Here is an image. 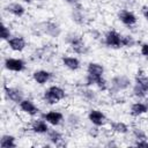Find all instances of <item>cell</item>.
<instances>
[{
	"mask_svg": "<svg viewBox=\"0 0 148 148\" xmlns=\"http://www.w3.org/2000/svg\"><path fill=\"white\" fill-rule=\"evenodd\" d=\"M135 44H136V40L132 35H121V47L131 49Z\"/></svg>",
	"mask_w": 148,
	"mask_h": 148,
	"instance_id": "4316f807",
	"label": "cell"
},
{
	"mask_svg": "<svg viewBox=\"0 0 148 148\" xmlns=\"http://www.w3.org/2000/svg\"><path fill=\"white\" fill-rule=\"evenodd\" d=\"M99 127H96V126H92L91 128H90V131H89V134H90V136H92V138H96V136H98V134H99V130H98Z\"/></svg>",
	"mask_w": 148,
	"mask_h": 148,
	"instance_id": "4dcf8cb0",
	"label": "cell"
},
{
	"mask_svg": "<svg viewBox=\"0 0 148 148\" xmlns=\"http://www.w3.org/2000/svg\"><path fill=\"white\" fill-rule=\"evenodd\" d=\"M140 53L141 56L148 58V42H145L140 45Z\"/></svg>",
	"mask_w": 148,
	"mask_h": 148,
	"instance_id": "f1b7e54d",
	"label": "cell"
},
{
	"mask_svg": "<svg viewBox=\"0 0 148 148\" xmlns=\"http://www.w3.org/2000/svg\"><path fill=\"white\" fill-rule=\"evenodd\" d=\"M69 6H72V8L73 7H77V6H80L81 5V2H80V0H65Z\"/></svg>",
	"mask_w": 148,
	"mask_h": 148,
	"instance_id": "d6a6232c",
	"label": "cell"
},
{
	"mask_svg": "<svg viewBox=\"0 0 148 148\" xmlns=\"http://www.w3.org/2000/svg\"><path fill=\"white\" fill-rule=\"evenodd\" d=\"M131 134L134 138V140H141V139H148V135L146 133V131L139 126H133L131 127Z\"/></svg>",
	"mask_w": 148,
	"mask_h": 148,
	"instance_id": "484cf974",
	"label": "cell"
},
{
	"mask_svg": "<svg viewBox=\"0 0 148 148\" xmlns=\"http://www.w3.org/2000/svg\"><path fill=\"white\" fill-rule=\"evenodd\" d=\"M3 67L8 72H14V73H21L25 71L27 64L22 58H15V57H7L3 60Z\"/></svg>",
	"mask_w": 148,
	"mask_h": 148,
	"instance_id": "52a82bcc",
	"label": "cell"
},
{
	"mask_svg": "<svg viewBox=\"0 0 148 148\" xmlns=\"http://www.w3.org/2000/svg\"><path fill=\"white\" fill-rule=\"evenodd\" d=\"M67 96L66 90L58 84H51L49 86L42 95V99L47 105H56L62 102Z\"/></svg>",
	"mask_w": 148,
	"mask_h": 148,
	"instance_id": "3957f363",
	"label": "cell"
},
{
	"mask_svg": "<svg viewBox=\"0 0 148 148\" xmlns=\"http://www.w3.org/2000/svg\"><path fill=\"white\" fill-rule=\"evenodd\" d=\"M42 118H44L49 123V125L52 126V127H58L62 123H65L64 113L61 111L54 110V109H51V110H47L46 112H44L42 114Z\"/></svg>",
	"mask_w": 148,
	"mask_h": 148,
	"instance_id": "30bf717a",
	"label": "cell"
},
{
	"mask_svg": "<svg viewBox=\"0 0 148 148\" xmlns=\"http://www.w3.org/2000/svg\"><path fill=\"white\" fill-rule=\"evenodd\" d=\"M65 123H66V125L69 127V128H72V130H74V128H77L80 125H81V123H82V119H81V116L79 114V113H76V112H69L66 117H65Z\"/></svg>",
	"mask_w": 148,
	"mask_h": 148,
	"instance_id": "cb8c5ba5",
	"label": "cell"
},
{
	"mask_svg": "<svg viewBox=\"0 0 148 148\" xmlns=\"http://www.w3.org/2000/svg\"><path fill=\"white\" fill-rule=\"evenodd\" d=\"M109 126H110V131L112 133H114V134H118V135H126L131 131V127L126 123L120 121V120H118V121H111L109 124Z\"/></svg>",
	"mask_w": 148,
	"mask_h": 148,
	"instance_id": "603a6c76",
	"label": "cell"
},
{
	"mask_svg": "<svg viewBox=\"0 0 148 148\" xmlns=\"http://www.w3.org/2000/svg\"><path fill=\"white\" fill-rule=\"evenodd\" d=\"M60 61H61V65L71 72H76L81 68V61L76 56H74V53L73 54H64L61 57Z\"/></svg>",
	"mask_w": 148,
	"mask_h": 148,
	"instance_id": "9a60e30c",
	"label": "cell"
},
{
	"mask_svg": "<svg viewBox=\"0 0 148 148\" xmlns=\"http://www.w3.org/2000/svg\"><path fill=\"white\" fill-rule=\"evenodd\" d=\"M0 147L1 148H15L17 147L16 138L12 134H2L0 139Z\"/></svg>",
	"mask_w": 148,
	"mask_h": 148,
	"instance_id": "d4e9b609",
	"label": "cell"
},
{
	"mask_svg": "<svg viewBox=\"0 0 148 148\" xmlns=\"http://www.w3.org/2000/svg\"><path fill=\"white\" fill-rule=\"evenodd\" d=\"M45 136H46V139H47V141L50 142L51 146H57V147L64 146V141H65L64 134L60 131L56 130V127L50 128Z\"/></svg>",
	"mask_w": 148,
	"mask_h": 148,
	"instance_id": "d6986e66",
	"label": "cell"
},
{
	"mask_svg": "<svg viewBox=\"0 0 148 148\" xmlns=\"http://www.w3.org/2000/svg\"><path fill=\"white\" fill-rule=\"evenodd\" d=\"M40 30L43 34H45L49 37L58 38L61 35V28L57 22L53 21H46L40 24Z\"/></svg>",
	"mask_w": 148,
	"mask_h": 148,
	"instance_id": "5bb4252c",
	"label": "cell"
},
{
	"mask_svg": "<svg viewBox=\"0 0 148 148\" xmlns=\"http://www.w3.org/2000/svg\"><path fill=\"white\" fill-rule=\"evenodd\" d=\"M3 95L8 101L15 104H18L24 98L23 90L17 87H12V86H3Z\"/></svg>",
	"mask_w": 148,
	"mask_h": 148,
	"instance_id": "7c38bea8",
	"label": "cell"
},
{
	"mask_svg": "<svg viewBox=\"0 0 148 148\" xmlns=\"http://www.w3.org/2000/svg\"><path fill=\"white\" fill-rule=\"evenodd\" d=\"M141 14H142V16L148 21V5H145V6L141 7Z\"/></svg>",
	"mask_w": 148,
	"mask_h": 148,
	"instance_id": "1f68e13d",
	"label": "cell"
},
{
	"mask_svg": "<svg viewBox=\"0 0 148 148\" xmlns=\"http://www.w3.org/2000/svg\"><path fill=\"white\" fill-rule=\"evenodd\" d=\"M18 109L22 113H24L25 116L28 117H36L38 113H39V108L36 105V103L30 99V98H27L24 97L18 104Z\"/></svg>",
	"mask_w": 148,
	"mask_h": 148,
	"instance_id": "8fae6325",
	"label": "cell"
},
{
	"mask_svg": "<svg viewBox=\"0 0 148 148\" xmlns=\"http://www.w3.org/2000/svg\"><path fill=\"white\" fill-rule=\"evenodd\" d=\"M71 17H72V21L74 23H76L77 25H84L87 22V14L81 5L77 7H73Z\"/></svg>",
	"mask_w": 148,
	"mask_h": 148,
	"instance_id": "7402d4cb",
	"label": "cell"
},
{
	"mask_svg": "<svg viewBox=\"0 0 148 148\" xmlns=\"http://www.w3.org/2000/svg\"><path fill=\"white\" fill-rule=\"evenodd\" d=\"M117 18L118 21L124 24L127 28H132L138 23V16L135 15V13L131 9H119L117 13Z\"/></svg>",
	"mask_w": 148,
	"mask_h": 148,
	"instance_id": "ba28073f",
	"label": "cell"
},
{
	"mask_svg": "<svg viewBox=\"0 0 148 148\" xmlns=\"http://www.w3.org/2000/svg\"><path fill=\"white\" fill-rule=\"evenodd\" d=\"M65 43L68 45L74 54L84 56L88 53V46L83 39V36L76 31H71L65 36Z\"/></svg>",
	"mask_w": 148,
	"mask_h": 148,
	"instance_id": "7a4b0ae2",
	"label": "cell"
},
{
	"mask_svg": "<svg viewBox=\"0 0 148 148\" xmlns=\"http://www.w3.org/2000/svg\"><path fill=\"white\" fill-rule=\"evenodd\" d=\"M135 147H145L148 148V139H141V140H135L133 143Z\"/></svg>",
	"mask_w": 148,
	"mask_h": 148,
	"instance_id": "f546056e",
	"label": "cell"
},
{
	"mask_svg": "<svg viewBox=\"0 0 148 148\" xmlns=\"http://www.w3.org/2000/svg\"><path fill=\"white\" fill-rule=\"evenodd\" d=\"M20 1L23 2V3H27V5H31L34 2V0H20Z\"/></svg>",
	"mask_w": 148,
	"mask_h": 148,
	"instance_id": "836d02e7",
	"label": "cell"
},
{
	"mask_svg": "<svg viewBox=\"0 0 148 148\" xmlns=\"http://www.w3.org/2000/svg\"><path fill=\"white\" fill-rule=\"evenodd\" d=\"M105 68L101 62L90 61L86 68V76L83 86L95 87L99 91L109 90V81L104 76Z\"/></svg>",
	"mask_w": 148,
	"mask_h": 148,
	"instance_id": "6da1fadb",
	"label": "cell"
},
{
	"mask_svg": "<svg viewBox=\"0 0 148 148\" xmlns=\"http://www.w3.org/2000/svg\"><path fill=\"white\" fill-rule=\"evenodd\" d=\"M143 101H145V102H146V104H147V106H148V96H147V97H146V98H145V99H143Z\"/></svg>",
	"mask_w": 148,
	"mask_h": 148,
	"instance_id": "e575fe53",
	"label": "cell"
},
{
	"mask_svg": "<svg viewBox=\"0 0 148 148\" xmlns=\"http://www.w3.org/2000/svg\"><path fill=\"white\" fill-rule=\"evenodd\" d=\"M52 77H53L52 72H50L47 69H43V68L35 69L31 74L32 81L38 86H45L46 83H49L52 80Z\"/></svg>",
	"mask_w": 148,
	"mask_h": 148,
	"instance_id": "4fadbf2b",
	"label": "cell"
},
{
	"mask_svg": "<svg viewBox=\"0 0 148 148\" xmlns=\"http://www.w3.org/2000/svg\"><path fill=\"white\" fill-rule=\"evenodd\" d=\"M12 31L9 29V27L6 23H2V28H1V39L2 42H7L10 37H12Z\"/></svg>",
	"mask_w": 148,
	"mask_h": 148,
	"instance_id": "83f0119b",
	"label": "cell"
},
{
	"mask_svg": "<svg viewBox=\"0 0 148 148\" xmlns=\"http://www.w3.org/2000/svg\"><path fill=\"white\" fill-rule=\"evenodd\" d=\"M50 130L49 123L44 118H35L30 123V131L37 135H46Z\"/></svg>",
	"mask_w": 148,
	"mask_h": 148,
	"instance_id": "2e32d148",
	"label": "cell"
},
{
	"mask_svg": "<svg viewBox=\"0 0 148 148\" xmlns=\"http://www.w3.org/2000/svg\"><path fill=\"white\" fill-rule=\"evenodd\" d=\"M132 80L130 76H127L126 74H117L114 76L111 77L110 82H109V92L110 94H120L123 91L128 90L130 88H132Z\"/></svg>",
	"mask_w": 148,
	"mask_h": 148,
	"instance_id": "5b68a950",
	"label": "cell"
},
{
	"mask_svg": "<svg viewBox=\"0 0 148 148\" xmlns=\"http://www.w3.org/2000/svg\"><path fill=\"white\" fill-rule=\"evenodd\" d=\"M7 46L13 52H23L27 47V40L23 36H12L7 42Z\"/></svg>",
	"mask_w": 148,
	"mask_h": 148,
	"instance_id": "e0dca14e",
	"label": "cell"
},
{
	"mask_svg": "<svg viewBox=\"0 0 148 148\" xmlns=\"http://www.w3.org/2000/svg\"><path fill=\"white\" fill-rule=\"evenodd\" d=\"M132 95L136 99H145L148 96V75L139 69L132 84Z\"/></svg>",
	"mask_w": 148,
	"mask_h": 148,
	"instance_id": "277c9868",
	"label": "cell"
},
{
	"mask_svg": "<svg viewBox=\"0 0 148 148\" xmlns=\"http://www.w3.org/2000/svg\"><path fill=\"white\" fill-rule=\"evenodd\" d=\"M5 12H7L8 14H10L14 17H22L24 16L27 9L23 6V3L21 2H9L8 5L5 6Z\"/></svg>",
	"mask_w": 148,
	"mask_h": 148,
	"instance_id": "ffe728a7",
	"label": "cell"
},
{
	"mask_svg": "<svg viewBox=\"0 0 148 148\" xmlns=\"http://www.w3.org/2000/svg\"><path fill=\"white\" fill-rule=\"evenodd\" d=\"M79 95L82 99L87 101V103H94L98 98L97 91L94 89V87H89V86H82L79 89Z\"/></svg>",
	"mask_w": 148,
	"mask_h": 148,
	"instance_id": "44dd1931",
	"label": "cell"
},
{
	"mask_svg": "<svg viewBox=\"0 0 148 148\" xmlns=\"http://www.w3.org/2000/svg\"><path fill=\"white\" fill-rule=\"evenodd\" d=\"M87 119L92 126H96V127H104L109 123L106 114L101 109H96V108H92L88 111Z\"/></svg>",
	"mask_w": 148,
	"mask_h": 148,
	"instance_id": "8992f818",
	"label": "cell"
},
{
	"mask_svg": "<svg viewBox=\"0 0 148 148\" xmlns=\"http://www.w3.org/2000/svg\"><path fill=\"white\" fill-rule=\"evenodd\" d=\"M103 43L110 49H120L121 47V34H119L114 29H110L103 35Z\"/></svg>",
	"mask_w": 148,
	"mask_h": 148,
	"instance_id": "9c48e42d",
	"label": "cell"
},
{
	"mask_svg": "<svg viewBox=\"0 0 148 148\" xmlns=\"http://www.w3.org/2000/svg\"><path fill=\"white\" fill-rule=\"evenodd\" d=\"M147 113H148V106H147L145 101L136 99L130 106V114L132 117L139 118V117H142V116H145Z\"/></svg>",
	"mask_w": 148,
	"mask_h": 148,
	"instance_id": "ac0fdd59",
	"label": "cell"
}]
</instances>
